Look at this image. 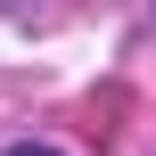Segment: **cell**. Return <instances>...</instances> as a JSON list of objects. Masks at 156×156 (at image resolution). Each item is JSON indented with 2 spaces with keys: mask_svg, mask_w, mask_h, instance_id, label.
Returning a JSON list of instances; mask_svg holds the SVG:
<instances>
[{
  "mask_svg": "<svg viewBox=\"0 0 156 156\" xmlns=\"http://www.w3.org/2000/svg\"><path fill=\"white\" fill-rule=\"evenodd\" d=\"M8 156H58V148H41V140H16V148H8Z\"/></svg>",
  "mask_w": 156,
  "mask_h": 156,
  "instance_id": "6da1fadb",
  "label": "cell"
}]
</instances>
